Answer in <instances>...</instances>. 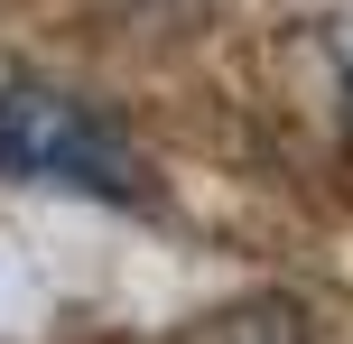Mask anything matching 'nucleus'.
Segmentation results:
<instances>
[{"instance_id":"1","label":"nucleus","mask_w":353,"mask_h":344,"mask_svg":"<svg viewBox=\"0 0 353 344\" xmlns=\"http://www.w3.org/2000/svg\"><path fill=\"white\" fill-rule=\"evenodd\" d=\"M0 140H10V168H28V177H74V186H103V196L140 186V168L112 149V130L84 103H65V93H10L0 103Z\"/></svg>"},{"instance_id":"2","label":"nucleus","mask_w":353,"mask_h":344,"mask_svg":"<svg viewBox=\"0 0 353 344\" xmlns=\"http://www.w3.org/2000/svg\"><path fill=\"white\" fill-rule=\"evenodd\" d=\"M242 344H307V335H298V316H251Z\"/></svg>"},{"instance_id":"3","label":"nucleus","mask_w":353,"mask_h":344,"mask_svg":"<svg viewBox=\"0 0 353 344\" xmlns=\"http://www.w3.org/2000/svg\"><path fill=\"white\" fill-rule=\"evenodd\" d=\"M0 168H10V140H0Z\"/></svg>"}]
</instances>
